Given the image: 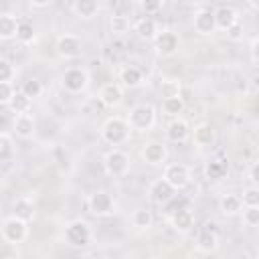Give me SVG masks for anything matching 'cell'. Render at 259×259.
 <instances>
[{"label": "cell", "mask_w": 259, "mask_h": 259, "mask_svg": "<svg viewBox=\"0 0 259 259\" xmlns=\"http://www.w3.org/2000/svg\"><path fill=\"white\" fill-rule=\"evenodd\" d=\"M142 79H144V73H142V69H138V67H134V65H127V67H123L121 71H119V83L123 85V87H138L140 83H142Z\"/></svg>", "instance_id": "obj_22"}, {"label": "cell", "mask_w": 259, "mask_h": 259, "mask_svg": "<svg viewBox=\"0 0 259 259\" xmlns=\"http://www.w3.org/2000/svg\"><path fill=\"white\" fill-rule=\"evenodd\" d=\"M127 123L136 132H150L156 123V109L152 105H136L127 113Z\"/></svg>", "instance_id": "obj_3"}, {"label": "cell", "mask_w": 259, "mask_h": 259, "mask_svg": "<svg viewBox=\"0 0 259 259\" xmlns=\"http://www.w3.org/2000/svg\"><path fill=\"white\" fill-rule=\"evenodd\" d=\"M36 32H34V24L30 20H20L18 24V32H16V40H20L22 45H30L34 40Z\"/></svg>", "instance_id": "obj_29"}, {"label": "cell", "mask_w": 259, "mask_h": 259, "mask_svg": "<svg viewBox=\"0 0 259 259\" xmlns=\"http://www.w3.org/2000/svg\"><path fill=\"white\" fill-rule=\"evenodd\" d=\"M109 28H111L113 34H125L130 30V20L125 16H121V14H115L109 20Z\"/></svg>", "instance_id": "obj_33"}, {"label": "cell", "mask_w": 259, "mask_h": 259, "mask_svg": "<svg viewBox=\"0 0 259 259\" xmlns=\"http://www.w3.org/2000/svg\"><path fill=\"white\" fill-rule=\"evenodd\" d=\"M130 132H132V127H130L127 119L117 117V115L107 117L103 121V125H101V138L109 146H121V144H125L127 138H130Z\"/></svg>", "instance_id": "obj_1"}, {"label": "cell", "mask_w": 259, "mask_h": 259, "mask_svg": "<svg viewBox=\"0 0 259 259\" xmlns=\"http://www.w3.org/2000/svg\"><path fill=\"white\" fill-rule=\"evenodd\" d=\"M257 255H259V241H257Z\"/></svg>", "instance_id": "obj_45"}, {"label": "cell", "mask_w": 259, "mask_h": 259, "mask_svg": "<svg viewBox=\"0 0 259 259\" xmlns=\"http://www.w3.org/2000/svg\"><path fill=\"white\" fill-rule=\"evenodd\" d=\"M243 206H259V186H251L241 196Z\"/></svg>", "instance_id": "obj_39"}, {"label": "cell", "mask_w": 259, "mask_h": 259, "mask_svg": "<svg viewBox=\"0 0 259 259\" xmlns=\"http://www.w3.org/2000/svg\"><path fill=\"white\" fill-rule=\"evenodd\" d=\"M243 223L247 227H259V206H245L243 208Z\"/></svg>", "instance_id": "obj_37"}, {"label": "cell", "mask_w": 259, "mask_h": 259, "mask_svg": "<svg viewBox=\"0 0 259 259\" xmlns=\"http://www.w3.org/2000/svg\"><path fill=\"white\" fill-rule=\"evenodd\" d=\"M188 136H190V125L180 117L172 119L166 127V140L172 144H180V142L188 140Z\"/></svg>", "instance_id": "obj_16"}, {"label": "cell", "mask_w": 259, "mask_h": 259, "mask_svg": "<svg viewBox=\"0 0 259 259\" xmlns=\"http://www.w3.org/2000/svg\"><path fill=\"white\" fill-rule=\"evenodd\" d=\"M97 10H99V0H75L73 4V12L83 20L93 18Z\"/></svg>", "instance_id": "obj_23"}, {"label": "cell", "mask_w": 259, "mask_h": 259, "mask_svg": "<svg viewBox=\"0 0 259 259\" xmlns=\"http://www.w3.org/2000/svg\"><path fill=\"white\" fill-rule=\"evenodd\" d=\"M30 105H32V99H30L26 93L16 91V95L12 97V101H10L6 107H10V111H12L14 115H18V113H28V111H30Z\"/></svg>", "instance_id": "obj_27"}, {"label": "cell", "mask_w": 259, "mask_h": 259, "mask_svg": "<svg viewBox=\"0 0 259 259\" xmlns=\"http://www.w3.org/2000/svg\"><path fill=\"white\" fill-rule=\"evenodd\" d=\"M140 8L144 14H156L162 8V0H140Z\"/></svg>", "instance_id": "obj_41"}, {"label": "cell", "mask_w": 259, "mask_h": 259, "mask_svg": "<svg viewBox=\"0 0 259 259\" xmlns=\"http://www.w3.org/2000/svg\"><path fill=\"white\" fill-rule=\"evenodd\" d=\"M154 47L162 57H172L180 47V38H178V34L174 30H162V32L156 34Z\"/></svg>", "instance_id": "obj_10"}, {"label": "cell", "mask_w": 259, "mask_h": 259, "mask_svg": "<svg viewBox=\"0 0 259 259\" xmlns=\"http://www.w3.org/2000/svg\"><path fill=\"white\" fill-rule=\"evenodd\" d=\"M14 75H16L14 65H12L6 57H2V59H0V81H12Z\"/></svg>", "instance_id": "obj_38"}, {"label": "cell", "mask_w": 259, "mask_h": 259, "mask_svg": "<svg viewBox=\"0 0 259 259\" xmlns=\"http://www.w3.org/2000/svg\"><path fill=\"white\" fill-rule=\"evenodd\" d=\"M12 152H14V148H12L10 134L8 132H0V160L2 162H8L12 158Z\"/></svg>", "instance_id": "obj_32"}, {"label": "cell", "mask_w": 259, "mask_h": 259, "mask_svg": "<svg viewBox=\"0 0 259 259\" xmlns=\"http://www.w3.org/2000/svg\"><path fill=\"white\" fill-rule=\"evenodd\" d=\"M99 101L105 107H117L123 101V85L121 83H105L99 89Z\"/></svg>", "instance_id": "obj_13"}, {"label": "cell", "mask_w": 259, "mask_h": 259, "mask_svg": "<svg viewBox=\"0 0 259 259\" xmlns=\"http://www.w3.org/2000/svg\"><path fill=\"white\" fill-rule=\"evenodd\" d=\"M176 190H182L190 184V168L186 164H168L164 168V174H162Z\"/></svg>", "instance_id": "obj_8"}, {"label": "cell", "mask_w": 259, "mask_h": 259, "mask_svg": "<svg viewBox=\"0 0 259 259\" xmlns=\"http://www.w3.org/2000/svg\"><path fill=\"white\" fill-rule=\"evenodd\" d=\"M170 223L178 233H188L194 225V214H192V210L182 206V208H176L170 212Z\"/></svg>", "instance_id": "obj_17"}, {"label": "cell", "mask_w": 259, "mask_h": 259, "mask_svg": "<svg viewBox=\"0 0 259 259\" xmlns=\"http://www.w3.org/2000/svg\"><path fill=\"white\" fill-rule=\"evenodd\" d=\"M251 59H253V63H257L259 65V36L257 38H253V42H251Z\"/></svg>", "instance_id": "obj_43"}, {"label": "cell", "mask_w": 259, "mask_h": 259, "mask_svg": "<svg viewBox=\"0 0 259 259\" xmlns=\"http://www.w3.org/2000/svg\"><path fill=\"white\" fill-rule=\"evenodd\" d=\"M227 174V164L223 162V160H210L208 164H206V176L210 178V180H219V178H223Z\"/></svg>", "instance_id": "obj_31"}, {"label": "cell", "mask_w": 259, "mask_h": 259, "mask_svg": "<svg viewBox=\"0 0 259 259\" xmlns=\"http://www.w3.org/2000/svg\"><path fill=\"white\" fill-rule=\"evenodd\" d=\"M219 208H221L223 214L231 217V214H237L243 208V200L237 194H223L221 200H219Z\"/></svg>", "instance_id": "obj_25"}, {"label": "cell", "mask_w": 259, "mask_h": 259, "mask_svg": "<svg viewBox=\"0 0 259 259\" xmlns=\"http://www.w3.org/2000/svg\"><path fill=\"white\" fill-rule=\"evenodd\" d=\"M174 192H176V188L162 176V178H158V180H154L152 184H150V188H148V196H150V200H154L156 204H166V202H170L172 198H174Z\"/></svg>", "instance_id": "obj_9"}, {"label": "cell", "mask_w": 259, "mask_h": 259, "mask_svg": "<svg viewBox=\"0 0 259 259\" xmlns=\"http://www.w3.org/2000/svg\"><path fill=\"white\" fill-rule=\"evenodd\" d=\"M249 180L253 182V186H259V162H255L249 168Z\"/></svg>", "instance_id": "obj_42"}, {"label": "cell", "mask_w": 259, "mask_h": 259, "mask_svg": "<svg viewBox=\"0 0 259 259\" xmlns=\"http://www.w3.org/2000/svg\"><path fill=\"white\" fill-rule=\"evenodd\" d=\"M142 158H144L146 164L156 166V164L166 162L168 150H166V146H164L162 142H148V144L142 148Z\"/></svg>", "instance_id": "obj_14"}, {"label": "cell", "mask_w": 259, "mask_h": 259, "mask_svg": "<svg viewBox=\"0 0 259 259\" xmlns=\"http://www.w3.org/2000/svg\"><path fill=\"white\" fill-rule=\"evenodd\" d=\"M214 20H217V30H227L229 26H233L239 16H237V10L233 6H219L214 10Z\"/></svg>", "instance_id": "obj_19"}, {"label": "cell", "mask_w": 259, "mask_h": 259, "mask_svg": "<svg viewBox=\"0 0 259 259\" xmlns=\"http://www.w3.org/2000/svg\"><path fill=\"white\" fill-rule=\"evenodd\" d=\"M152 223H154V214L148 208L134 210V214H132V225L134 227H138V229H150Z\"/></svg>", "instance_id": "obj_30"}, {"label": "cell", "mask_w": 259, "mask_h": 259, "mask_svg": "<svg viewBox=\"0 0 259 259\" xmlns=\"http://www.w3.org/2000/svg\"><path fill=\"white\" fill-rule=\"evenodd\" d=\"M91 237V227L85 221H73L65 227V243L71 247H87Z\"/></svg>", "instance_id": "obj_4"}, {"label": "cell", "mask_w": 259, "mask_h": 259, "mask_svg": "<svg viewBox=\"0 0 259 259\" xmlns=\"http://www.w3.org/2000/svg\"><path fill=\"white\" fill-rule=\"evenodd\" d=\"M103 164H105V170L109 176H125L130 170V156L123 150L113 148L105 154Z\"/></svg>", "instance_id": "obj_5"}, {"label": "cell", "mask_w": 259, "mask_h": 259, "mask_svg": "<svg viewBox=\"0 0 259 259\" xmlns=\"http://www.w3.org/2000/svg\"><path fill=\"white\" fill-rule=\"evenodd\" d=\"M34 125L36 123L30 113H18L12 119V132H14V136H18L22 140H28L34 136Z\"/></svg>", "instance_id": "obj_15"}, {"label": "cell", "mask_w": 259, "mask_h": 259, "mask_svg": "<svg viewBox=\"0 0 259 259\" xmlns=\"http://www.w3.org/2000/svg\"><path fill=\"white\" fill-rule=\"evenodd\" d=\"M20 91L26 93L30 99H34V97H38V95L42 93V85H40L38 79H28V81L22 83V89H20Z\"/></svg>", "instance_id": "obj_35"}, {"label": "cell", "mask_w": 259, "mask_h": 259, "mask_svg": "<svg viewBox=\"0 0 259 259\" xmlns=\"http://www.w3.org/2000/svg\"><path fill=\"white\" fill-rule=\"evenodd\" d=\"M61 83H63L65 91H69V93H81L87 87V83H89V75L81 67H69L63 73Z\"/></svg>", "instance_id": "obj_7"}, {"label": "cell", "mask_w": 259, "mask_h": 259, "mask_svg": "<svg viewBox=\"0 0 259 259\" xmlns=\"http://www.w3.org/2000/svg\"><path fill=\"white\" fill-rule=\"evenodd\" d=\"M225 34H227V38L231 40V42H239V40H243V36H245V30H243V24L237 20L233 26H229L227 30H225Z\"/></svg>", "instance_id": "obj_40"}, {"label": "cell", "mask_w": 259, "mask_h": 259, "mask_svg": "<svg viewBox=\"0 0 259 259\" xmlns=\"http://www.w3.org/2000/svg\"><path fill=\"white\" fill-rule=\"evenodd\" d=\"M2 241L4 243H12V245H18L22 243L26 237H28V223L18 219L16 214H10L2 221Z\"/></svg>", "instance_id": "obj_2"}, {"label": "cell", "mask_w": 259, "mask_h": 259, "mask_svg": "<svg viewBox=\"0 0 259 259\" xmlns=\"http://www.w3.org/2000/svg\"><path fill=\"white\" fill-rule=\"evenodd\" d=\"M18 24L20 20L10 14V12H4L0 16V38L2 40H10V38H16V32H18Z\"/></svg>", "instance_id": "obj_21"}, {"label": "cell", "mask_w": 259, "mask_h": 259, "mask_svg": "<svg viewBox=\"0 0 259 259\" xmlns=\"http://www.w3.org/2000/svg\"><path fill=\"white\" fill-rule=\"evenodd\" d=\"M134 32H136L140 38H144V40H154L156 34H158L160 30H158L154 18H150V16H142V18L134 24Z\"/></svg>", "instance_id": "obj_20"}, {"label": "cell", "mask_w": 259, "mask_h": 259, "mask_svg": "<svg viewBox=\"0 0 259 259\" xmlns=\"http://www.w3.org/2000/svg\"><path fill=\"white\" fill-rule=\"evenodd\" d=\"M55 49L61 59H75L81 53V38L75 34H63L57 38Z\"/></svg>", "instance_id": "obj_12"}, {"label": "cell", "mask_w": 259, "mask_h": 259, "mask_svg": "<svg viewBox=\"0 0 259 259\" xmlns=\"http://www.w3.org/2000/svg\"><path fill=\"white\" fill-rule=\"evenodd\" d=\"M12 214H16L18 219H22V221H32V217H34V204H32V200L30 198H18L16 202H14V206H12Z\"/></svg>", "instance_id": "obj_26"}, {"label": "cell", "mask_w": 259, "mask_h": 259, "mask_svg": "<svg viewBox=\"0 0 259 259\" xmlns=\"http://www.w3.org/2000/svg\"><path fill=\"white\" fill-rule=\"evenodd\" d=\"M192 24H194V30L202 36L206 34H212L217 30V20H214V10L210 8H200L194 12V18H192Z\"/></svg>", "instance_id": "obj_11"}, {"label": "cell", "mask_w": 259, "mask_h": 259, "mask_svg": "<svg viewBox=\"0 0 259 259\" xmlns=\"http://www.w3.org/2000/svg\"><path fill=\"white\" fill-rule=\"evenodd\" d=\"M210 227H212V225H206V227L198 233V237H196V247H198V251H202V253H212V251H217V247H219V235H217V231H212Z\"/></svg>", "instance_id": "obj_18"}, {"label": "cell", "mask_w": 259, "mask_h": 259, "mask_svg": "<svg viewBox=\"0 0 259 259\" xmlns=\"http://www.w3.org/2000/svg\"><path fill=\"white\" fill-rule=\"evenodd\" d=\"M28 4L34 6V8H45V6L51 4V0H28Z\"/></svg>", "instance_id": "obj_44"}, {"label": "cell", "mask_w": 259, "mask_h": 259, "mask_svg": "<svg viewBox=\"0 0 259 259\" xmlns=\"http://www.w3.org/2000/svg\"><path fill=\"white\" fill-rule=\"evenodd\" d=\"M87 208L95 217H107V214H111L115 210V202H113V198H111L109 192L97 190V192H93L87 198Z\"/></svg>", "instance_id": "obj_6"}, {"label": "cell", "mask_w": 259, "mask_h": 259, "mask_svg": "<svg viewBox=\"0 0 259 259\" xmlns=\"http://www.w3.org/2000/svg\"><path fill=\"white\" fill-rule=\"evenodd\" d=\"M192 138H194V144L200 146V148L210 146V144L214 142V130H212L210 123H198V125L194 127Z\"/></svg>", "instance_id": "obj_24"}, {"label": "cell", "mask_w": 259, "mask_h": 259, "mask_svg": "<svg viewBox=\"0 0 259 259\" xmlns=\"http://www.w3.org/2000/svg\"><path fill=\"white\" fill-rule=\"evenodd\" d=\"M14 95H16V89L12 87V81H0V103L8 105Z\"/></svg>", "instance_id": "obj_36"}, {"label": "cell", "mask_w": 259, "mask_h": 259, "mask_svg": "<svg viewBox=\"0 0 259 259\" xmlns=\"http://www.w3.org/2000/svg\"><path fill=\"white\" fill-rule=\"evenodd\" d=\"M184 97L182 95H176V97H164L162 99V111L166 115H178L184 111Z\"/></svg>", "instance_id": "obj_28"}, {"label": "cell", "mask_w": 259, "mask_h": 259, "mask_svg": "<svg viewBox=\"0 0 259 259\" xmlns=\"http://www.w3.org/2000/svg\"><path fill=\"white\" fill-rule=\"evenodd\" d=\"M160 93H162V97H176V95H180V83L174 79H164L160 85Z\"/></svg>", "instance_id": "obj_34"}]
</instances>
